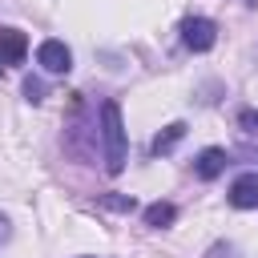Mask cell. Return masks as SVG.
<instances>
[{
    "mask_svg": "<svg viewBox=\"0 0 258 258\" xmlns=\"http://www.w3.org/2000/svg\"><path fill=\"white\" fill-rule=\"evenodd\" d=\"M222 169H226V149H218V145L202 149V153H198V161H194V173H198L202 181H214Z\"/></svg>",
    "mask_w": 258,
    "mask_h": 258,
    "instance_id": "cell-4",
    "label": "cell"
},
{
    "mask_svg": "<svg viewBox=\"0 0 258 258\" xmlns=\"http://www.w3.org/2000/svg\"><path fill=\"white\" fill-rule=\"evenodd\" d=\"M101 137H105V169L121 173L125 169V125L117 101H101Z\"/></svg>",
    "mask_w": 258,
    "mask_h": 258,
    "instance_id": "cell-1",
    "label": "cell"
},
{
    "mask_svg": "<svg viewBox=\"0 0 258 258\" xmlns=\"http://www.w3.org/2000/svg\"><path fill=\"white\" fill-rule=\"evenodd\" d=\"M24 48H28L24 32H16V28H0V64H16V60L24 56Z\"/></svg>",
    "mask_w": 258,
    "mask_h": 258,
    "instance_id": "cell-6",
    "label": "cell"
},
{
    "mask_svg": "<svg viewBox=\"0 0 258 258\" xmlns=\"http://www.w3.org/2000/svg\"><path fill=\"white\" fill-rule=\"evenodd\" d=\"M101 206H109V210H125V214H129L137 202H133V198H117V194H105V198H101Z\"/></svg>",
    "mask_w": 258,
    "mask_h": 258,
    "instance_id": "cell-10",
    "label": "cell"
},
{
    "mask_svg": "<svg viewBox=\"0 0 258 258\" xmlns=\"http://www.w3.org/2000/svg\"><path fill=\"white\" fill-rule=\"evenodd\" d=\"M181 137H185V125H181V121H173L165 133H157V137H153V153H157V157H161V153H169Z\"/></svg>",
    "mask_w": 258,
    "mask_h": 258,
    "instance_id": "cell-8",
    "label": "cell"
},
{
    "mask_svg": "<svg viewBox=\"0 0 258 258\" xmlns=\"http://www.w3.org/2000/svg\"><path fill=\"white\" fill-rule=\"evenodd\" d=\"M214 40H218L214 20H206V16H189V20H181V44H185V48H194V52H210Z\"/></svg>",
    "mask_w": 258,
    "mask_h": 258,
    "instance_id": "cell-2",
    "label": "cell"
},
{
    "mask_svg": "<svg viewBox=\"0 0 258 258\" xmlns=\"http://www.w3.org/2000/svg\"><path fill=\"white\" fill-rule=\"evenodd\" d=\"M246 4H258V0H246Z\"/></svg>",
    "mask_w": 258,
    "mask_h": 258,
    "instance_id": "cell-12",
    "label": "cell"
},
{
    "mask_svg": "<svg viewBox=\"0 0 258 258\" xmlns=\"http://www.w3.org/2000/svg\"><path fill=\"white\" fill-rule=\"evenodd\" d=\"M238 121H242V129H246V133H258V113H254V109H246Z\"/></svg>",
    "mask_w": 258,
    "mask_h": 258,
    "instance_id": "cell-11",
    "label": "cell"
},
{
    "mask_svg": "<svg viewBox=\"0 0 258 258\" xmlns=\"http://www.w3.org/2000/svg\"><path fill=\"white\" fill-rule=\"evenodd\" d=\"M230 202L238 210H254L258 206V173H242L234 185H230Z\"/></svg>",
    "mask_w": 258,
    "mask_h": 258,
    "instance_id": "cell-5",
    "label": "cell"
},
{
    "mask_svg": "<svg viewBox=\"0 0 258 258\" xmlns=\"http://www.w3.org/2000/svg\"><path fill=\"white\" fill-rule=\"evenodd\" d=\"M24 97L36 105V101H44V85L36 81V77H24Z\"/></svg>",
    "mask_w": 258,
    "mask_h": 258,
    "instance_id": "cell-9",
    "label": "cell"
},
{
    "mask_svg": "<svg viewBox=\"0 0 258 258\" xmlns=\"http://www.w3.org/2000/svg\"><path fill=\"white\" fill-rule=\"evenodd\" d=\"M36 64H40L44 73L60 77V73H69V69H73V52L64 48V40H44V44L36 48Z\"/></svg>",
    "mask_w": 258,
    "mask_h": 258,
    "instance_id": "cell-3",
    "label": "cell"
},
{
    "mask_svg": "<svg viewBox=\"0 0 258 258\" xmlns=\"http://www.w3.org/2000/svg\"><path fill=\"white\" fill-rule=\"evenodd\" d=\"M0 73H4V64H0Z\"/></svg>",
    "mask_w": 258,
    "mask_h": 258,
    "instance_id": "cell-13",
    "label": "cell"
},
{
    "mask_svg": "<svg viewBox=\"0 0 258 258\" xmlns=\"http://www.w3.org/2000/svg\"><path fill=\"white\" fill-rule=\"evenodd\" d=\"M173 218H177V210H173L169 202H153V206H145V226H153V230H165Z\"/></svg>",
    "mask_w": 258,
    "mask_h": 258,
    "instance_id": "cell-7",
    "label": "cell"
}]
</instances>
